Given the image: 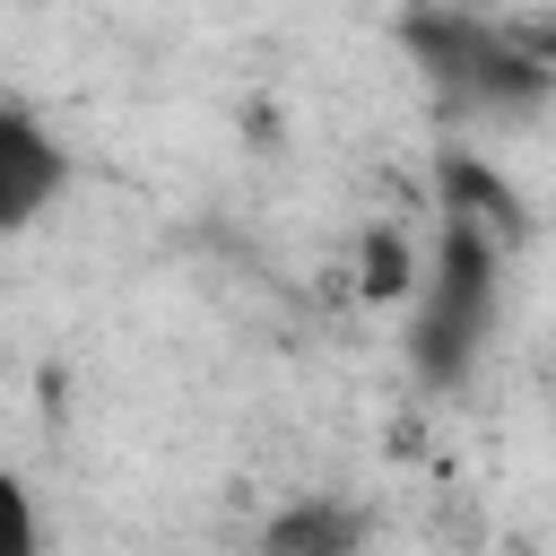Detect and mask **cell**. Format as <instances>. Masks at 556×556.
I'll return each mask as SVG.
<instances>
[{
  "label": "cell",
  "mask_w": 556,
  "mask_h": 556,
  "mask_svg": "<svg viewBox=\"0 0 556 556\" xmlns=\"http://www.w3.org/2000/svg\"><path fill=\"white\" fill-rule=\"evenodd\" d=\"M495 269H504V243H495L486 226H469V217L443 208V252H434V269H426V287H417V321H408V356H417V374H426L434 391L460 382L469 356L486 348Z\"/></svg>",
  "instance_id": "1"
},
{
  "label": "cell",
  "mask_w": 556,
  "mask_h": 556,
  "mask_svg": "<svg viewBox=\"0 0 556 556\" xmlns=\"http://www.w3.org/2000/svg\"><path fill=\"white\" fill-rule=\"evenodd\" d=\"M400 35H408V52L434 70V87H443L452 104H478V113H530V104L547 96V61H539V52H513V35L486 26V17L426 9V17H408Z\"/></svg>",
  "instance_id": "2"
},
{
  "label": "cell",
  "mask_w": 556,
  "mask_h": 556,
  "mask_svg": "<svg viewBox=\"0 0 556 556\" xmlns=\"http://www.w3.org/2000/svg\"><path fill=\"white\" fill-rule=\"evenodd\" d=\"M61 174H70L61 139H52V130H43L35 113L0 104V235L35 226V217L52 208V191H61Z\"/></svg>",
  "instance_id": "3"
},
{
  "label": "cell",
  "mask_w": 556,
  "mask_h": 556,
  "mask_svg": "<svg viewBox=\"0 0 556 556\" xmlns=\"http://www.w3.org/2000/svg\"><path fill=\"white\" fill-rule=\"evenodd\" d=\"M365 547V513L339 495H295L261 521V556H356Z\"/></svg>",
  "instance_id": "4"
},
{
  "label": "cell",
  "mask_w": 556,
  "mask_h": 556,
  "mask_svg": "<svg viewBox=\"0 0 556 556\" xmlns=\"http://www.w3.org/2000/svg\"><path fill=\"white\" fill-rule=\"evenodd\" d=\"M408 278H417L408 243H400L391 226H374V235H365V295H408Z\"/></svg>",
  "instance_id": "5"
},
{
  "label": "cell",
  "mask_w": 556,
  "mask_h": 556,
  "mask_svg": "<svg viewBox=\"0 0 556 556\" xmlns=\"http://www.w3.org/2000/svg\"><path fill=\"white\" fill-rule=\"evenodd\" d=\"M0 556H43V521H35V495L0 469Z\"/></svg>",
  "instance_id": "6"
}]
</instances>
